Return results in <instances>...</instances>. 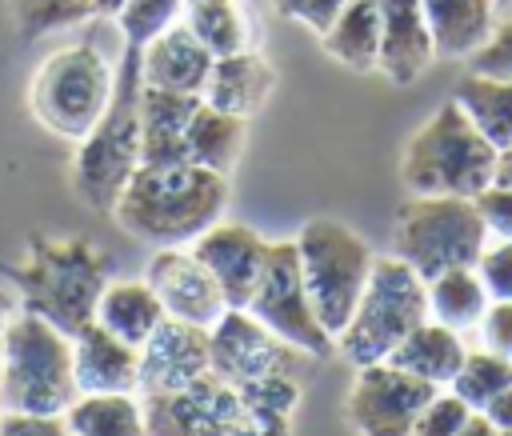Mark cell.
<instances>
[{
  "label": "cell",
  "mask_w": 512,
  "mask_h": 436,
  "mask_svg": "<svg viewBox=\"0 0 512 436\" xmlns=\"http://www.w3.org/2000/svg\"><path fill=\"white\" fill-rule=\"evenodd\" d=\"M228 196H232L228 176L200 168L192 160L140 164L128 176L112 216L128 236L144 244L184 248L224 216Z\"/></svg>",
  "instance_id": "1"
},
{
  "label": "cell",
  "mask_w": 512,
  "mask_h": 436,
  "mask_svg": "<svg viewBox=\"0 0 512 436\" xmlns=\"http://www.w3.org/2000/svg\"><path fill=\"white\" fill-rule=\"evenodd\" d=\"M108 272V252L84 236H28L24 256L8 264L20 308L44 316L64 336L92 324L96 300L112 280Z\"/></svg>",
  "instance_id": "2"
},
{
  "label": "cell",
  "mask_w": 512,
  "mask_h": 436,
  "mask_svg": "<svg viewBox=\"0 0 512 436\" xmlns=\"http://www.w3.org/2000/svg\"><path fill=\"white\" fill-rule=\"evenodd\" d=\"M140 88V48L124 44L112 100L96 128L84 140H76L72 156V192L92 212L112 216L128 176L140 168Z\"/></svg>",
  "instance_id": "3"
},
{
  "label": "cell",
  "mask_w": 512,
  "mask_h": 436,
  "mask_svg": "<svg viewBox=\"0 0 512 436\" xmlns=\"http://www.w3.org/2000/svg\"><path fill=\"white\" fill-rule=\"evenodd\" d=\"M76 396L72 336L36 312H12L0 332V412L64 416Z\"/></svg>",
  "instance_id": "4"
},
{
  "label": "cell",
  "mask_w": 512,
  "mask_h": 436,
  "mask_svg": "<svg viewBox=\"0 0 512 436\" xmlns=\"http://www.w3.org/2000/svg\"><path fill=\"white\" fill-rule=\"evenodd\" d=\"M400 180L412 196H480L496 180V148L456 100H444L404 144Z\"/></svg>",
  "instance_id": "5"
},
{
  "label": "cell",
  "mask_w": 512,
  "mask_h": 436,
  "mask_svg": "<svg viewBox=\"0 0 512 436\" xmlns=\"http://www.w3.org/2000/svg\"><path fill=\"white\" fill-rule=\"evenodd\" d=\"M424 320H428L424 276H416L400 256H376L368 284H364L348 324L336 336V348L352 368L380 364Z\"/></svg>",
  "instance_id": "6"
},
{
  "label": "cell",
  "mask_w": 512,
  "mask_h": 436,
  "mask_svg": "<svg viewBox=\"0 0 512 436\" xmlns=\"http://www.w3.org/2000/svg\"><path fill=\"white\" fill-rule=\"evenodd\" d=\"M488 240L492 236L472 196H412L396 212L392 256L432 280L448 268H476Z\"/></svg>",
  "instance_id": "7"
},
{
  "label": "cell",
  "mask_w": 512,
  "mask_h": 436,
  "mask_svg": "<svg viewBox=\"0 0 512 436\" xmlns=\"http://www.w3.org/2000/svg\"><path fill=\"white\" fill-rule=\"evenodd\" d=\"M116 72L92 44L56 48L32 76L28 108L60 140H84L112 100Z\"/></svg>",
  "instance_id": "8"
},
{
  "label": "cell",
  "mask_w": 512,
  "mask_h": 436,
  "mask_svg": "<svg viewBox=\"0 0 512 436\" xmlns=\"http://www.w3.org/2000/svg\"><path fill=\"white\" fill-rule=\"evenodd\" d=\"M296 252H300V272H304V288L316 308V320L332 336H340L376 264L368 240L332 216H316L296 232Z\"/></svg>",
  "instance_id": "9"
},
{
  "label": "cell",
  "mask_w": 512,
  "mask_h": 436,
  "mask_svg": "<svg viewBox=\"0 0 512 436\" xmlns=\"http://www.w3.org/2000/svg\"><path fill=\"white\" fill-rule=\"evenodd\" d=\"M276 340L292 344L304 356H328L336 348V336L316 320V308L304 288L300 252L296 240H268V256L260 268V280L244 304Z\"/></svg>",
  "instance_id": "10"
},
{
  "label": "cell",
  "mask_w": 512,
  "mask_h": 436,
  "mask_svg": "<svg viewBox=\"0 0 512 436\" xmlns=\"http://www.w3.org/2000/svg\"><path fill=\"white\" fill-rule=\"evenodd\" d=\"M440 388L380 360V364H364L356 368V380L348 388V424L360 436H408L420 408L436 396Z\"/></svg>",
  "instance_id": "11"
},
{
  "label": "cell",
  "mask_w": 512,
  "mask_h": 436,
  "mask_svg": "<svg viewBox=\"0 0 512 436\" xmlns=\"http://www.w3.org/2000/svg\"><path fill=\"white\" fill-rule=\"evenodd\" d=\"M296 356H304V352L276 340L248 308H224V316L208 328L212 372L232 388L276 376V372H288Z\"/></svg>",
  "instance_id": "12"
},
{
  "label": "cell",
  "mask_w": 512,
  "mask_h": 436,
  "mask_svg": "<svg viewBox=\"0 0 512 436\" xmlns=\"http://www.w3.org/2000/svg\"><path fill=\"white\" fill-rule=\"evenodd\" d=\"M140 408L148 436H228L240 396L232 384L208 372L188 388L140 396Z\"/></svg>",
  "instance_id": "13"
},
{
  "label": "cell",
  "mask_w": 512,
  "mask_h": 436,
  "mask_svg": "<svg viewBox=\"0 0 512 436\" xmlns=\"http://www.w3.org/2000/svg\"><path fill=\"white\" fill-rule=\"evenodd\" d=\"M144 280L152 284V292L164 304V316H172V320L212 328L228 308L220 284L192 256V248H156V256L148 260Z\"/></svg>",
  "instance_id": "14"
},
{
  "label": "cell",
  "mask_w": 512,
  "mask_h": 436,
  "mask_svg": "<svg viewBox=\"0 0 512 436\" xmlns=\"http://www.w3.org/2000/svg\"><path fill=\"white\" fill-rule=\"evenodd\" d=\"M192 256L212 272V280L220 284L228 308H244L252 288H256V280H260V268H264V256H268V240L248 224L216 220L212 228H204L192 240Z\"/></svg>",
  "instance_id": "15"
},
{
  "label": "cell",
  "mask_w": 512,
  "mask_h": 436,
  "mask_svg": "<svg viewBox=\"0 0 512 436\" xmlns=\"http://www.w3.org/2000/svg\"><path fill=\"white\" fill-rule=\"evenodd\" d=\"M208 372H212L208 328L164 316V324L140 344V388H136V396L176 392V388L196 384Z\"/></svg>",
  "instance_id": "16"
},
{
  "label": "cell",
  "mask_w": 512,
  "mask_h": 436,
  "mask_svg": "<svg viewBox=\"0 0 512 436\" xmlns=\"http://www.w3.org/2000/svg\"><path fill=\"white\" fill-rule=\"evenodd\" d=\"M72 376L76 392H136L140 348L92 320L80 332H72Z\"/></svg>",
  "instance_id": "17"
},
{
  "label": "cell",
  "mask_w": 512,
  "mask_h": 436,
  "mask_svg": "<svg viewBox=\"0 0 512 436\" xmlns=\"http://www.w3.org/2000/svg\"><path fill=\"white\" fill-rule=\"evenodd\" d=\"M436 60L420 0H380V56L376 68L392 84H412Z\"/></svg>",
  "instance_id": "18"
},
{
  "label": "cell",
  "mask_w": 512,
  "mask_h": 436,
  "mask_svg": "<svg viewBox=\"0 0 512 436\" xmlns=\"http://www.w3.org/2000/svg\"><path fill=\"white\" fill-rule=\"evenodd\" d=\"M212 60L216 56L192 36L188 24H172L168 32H160L156 40H148L140 48V80L148 88L200 96L204 84H208Z\"/></svg>",
  "instance_id": "19"
},
{
  "label": "cell",
  "mask_w": 512,
  "mask_h": 436,
  "mask_svg": "<svg viewBox=\"0 0 512 436\" xmlns=\"http://www.w3.org/2000/svg\"><path fill=\"white\" fill-rule=\"evenodd\" d=\"M272 88H276V68L256 48H244V52L212 60V72H208V84H204L200 100L220 108V112H232V116L248 120L264 108Z\"/></svg>",
  "instance_id": "20"
},
{
  "label": "cell",
  "mask_w": 512,
  "mask_h": 436,
  "mask_svg": "<svg viewBox=\"0 0 512 436\" xmlns=\"http://www.w3.org/2000/svg\"><path fill=\"white\" fill-rule=\"evenodd\" d=\"M144 84V80H140ZM200 96L188 92H164V88H140V164H180L188 120L196 112Z\"/></svg>",
  "instance_id": "21"
},
{
  "label": "cell",
  "mask_w": 512,
  "mask_h": 436,
  "mask_svg": "<svg viewBox=\"0 0 512 436\" xmlns=\"http://www.w3.org/2000/svg\"><path fill=\"white\" fill-rule=\"evenodd\" d=\"M436 56L460 60L488 44L496 32V0H420Z\"/></svg>",
  "instance_id": "22"
},
{
  "label": "cell",
  "mask_w": 512,
  "mask_h": 436,
  "mask_svg": "<svg viewBox=\"0 0 512 436\" xmlns=\"http://www.w3.org/2000/svg\"><path fill=\"white\" fill-rule=\"evenodd\" d=\"M464 356H468V348H464L460 332L428 316L424 324H416V328L392 348L388 364H396V368H404V372H412V376H420V380H428V384H436V388H448L452 376L460 372Z\"/></svg>",
  "instance_id": "23"
},
{
  "label": "cell",
  "mask_w": 512,
  "mask_h": 436,
  "mask_svg": "<svg viewBox=\"0 0 512 436\" xmlns=\"http://www.w3.org/2000/svg\"><path fill=\"white\" fill-rule=\"evenodd\" d=\"M92 320L100 328H108L112 336L140 348L164 324V304H160V296L152 292L148 280H108L100 300H96Z\"/></svg>",
  "instance_id": "24"
},
{
  "label": "cell",
  "mask_w": 512,
  "mask_h": 436,
  "mask_svg": "<svg viewBox=\"0 0 512 436\" xmlns=\"http://www.w3.org/2000/svg\"><path fill=\"white\" fill-rule=\"evenodd\" d=\"M324 52L352 72H372L380 56V0H348L320 36Z\"/></svg>",
  "instance_id": "25"
},
{
  "label": "cell",
  "mask_w": 512,
  "mask_h": 436,
  "mask_svg": "<svg viewBox=\"0 0 512 436\" xmlns=\"http://www.w3.org/2000/svg\"><path fill=\"white\" fill-rule=\"evenodd\" d=\"M68 436H148L136 392H80L64 408Z\"/></svg>",
  "instance_id": "26"
},
{
  "label": "cell",
  "mask_w": 512,
  "mask_h": 436,
  "mask_svg": "<svg viewBox=\"0 0 512 436\" xmlns=\"http://www.w3.org/2000/svg\"><path fill=\"white\" fill-rule=\"evenodd\" d=\"M244 152V120L232 112H220L212 104H196L192 120H188V136H184V156L200 168L212 172H232L236 160Z\"/></svg>",
  "instance_id": "27"
},
{
  "label": "cell",
  "mask_w": 512,
  "mask_h": 436,
  "mask_svg": "<svg viewBox=\"0 0 512 436\" xmlns=\"http://www.w3.org/2000/svg\"><path fill=\"white\" fill-rule=\"evenodd\" d=\"M464 116L476 124V132L500 152L512 144V80H500V76H484V72H468L460 84H456V96H452Z\"/></svg>",
  "instance_id": "28"
},
{
  "label": "cell",
  "mask_w": 512,
  "mask_h": 436,
  "mask_svg": "<svg viewBox=\"0 0 512 436\" xmlns=\"http://www.w3.org/2000/svg\"><path fill=\"white\" fill-rule=\"evenodd\" d=\"M424 284H428V316L456 328V332L476 328L488 300H492L476 268H448Z\"/></svg>",
  "instance_id": "29"
},
{
  "label": "cell",
  "mask_w": 512,
  "mask_h": 436,
  "mask_svg": "<svg viewBox=\"0 0 512 436\" xmlns=\"http://www.w3.org/2000/svg\"><path fill=\"white\" fill-rule=\"evenodd\" d=\"M184 8H188L184 24L212 56H232L252 48V32L236 0H188Z\"/></svg>",
  "instance_id": "30"
},
{
  "label": "cell",
  "mask_w": 512,
  "mask_h": 436,
  "mask_svg": "<svg viewBox=\"0 0 512 436\" xmlns=\"http://www.w3.org/2000/svg\"><path fill=\"white\" fill-rule=\"evenodd\" d=\"M512 384V360L508 356H496V352H488V348H476V352H468L464 356V364H460V372L452 376V392L472 408V412H484V404L500 392V388H508Z\"/></svg>",
  "instance_id": "31"
},
{
  "label": "cell",
  "mask_w": 512,
  "mask_h": 436,
  "mask_svg": "<svg viewBox=\"0 0 512 436\" xmlns=\"http://www.w3.org/2000/svg\"><path fill=\"white\" fill-rule=\"evenodd\" d=\"M8 16L24 40H36L96 16V0H8Z\"/></svg>",
  "instance_id": "32"
},
{
  "label": "cell",
  "mask_w": 512,
  "mask_h": 436,
  "mask_svg": "<svg viewBox=\"0 0 512 436\" xmlns=\"http://www.w3.org/2000/svg\"><path fill=\"white\" fill-rule=\"evenodd\" d=\"M188 0H124L116 8V24L128 48H144L148 40H156L160 32H168L172 24H180Z\"/></svg>",
  "instance_id": "33"
},
{
  "label": "cell",
  "mask_w": 512,
  "mask_h": 436,
  "mask_svg": "<svg viewBox=\"0 0 512 436\" xmlns=\"http://www.w3.org/2000/svg\"><path fill=\"white\" fill-rule=\"evenodd\" d=\"M472 416V408L452 392V388H440L416 416L412 432L408 436H456L464 428V420Z\"/></svg>",
  "instance_id": "34"
},
{
  "label": "cell",
  "mask_w": 512,
  "mask_h": 436,
  "mask_svg": "<svg viewBox=\"0 0 512 436\" xmlns=\"http://www.w3.org/2000/svg\"><path fill=\"white\" fill-rule=\"evenodd\" d=\"M236 396H240V392H236ZM228 436H292V432H288V412L240 396V408H236V416H232Z\"/></svg>",
  "instance_id": "35"
},
{
  "label": "cell",
  "mask_w": 512,
  "mask_h": 436,
  "mask_svg": "<svg viewBox=\"0 0 512 436\" xmlns=\"http://www.w3.org/2000/svg\"><path fill=\"white\" fill-rule=\"evenodd\" d=\"M476 272H480L492 300H512V240L484 244L480 260H476Z\"/></svg>",
  "instance_id": "36"
},
{
  "label": "cell",
  "mask_w": 512,
  "mask_h": 436,
  "mask_svg": "<svg viewBox=\"0 0 512 436\" xmlns=\"http://www.w3.org/2000/svg\"><path fill=\"white\" fill-rule=\"evenodd\" d=\"M468 60H472V72L512 80V20L496 24V32L488 36V44H484V48H476Z\"/></svg>",
  "instance_id": "37"
},
{
  "label": "cell",
  "mask_w": 512,
  "mask_h": 436,
  "mask_svg": "<svg viewBox=\"0 0 512 436\" xmlns=\"http://www.w3.org/2000/svg\"><path fill=\"white\" fill-rule=\"evenodd\" d=\"M476 328H480V348L512 360V300H488Z\"/></svg>",
  "instance_id": "38"
},
{
  "label": "cell",
  "mask_w": 512,
  "mask_h": 436,
  "mask_svg": "<svg viewBox=\"0 0 512 436\" xmlns=\"http://www.w3.org/2000/svg\"><path fill=\"white\" fill-rule=\"evenodd\" d=\"M272 4H276V12H280V16H288V20L304 24L308 32L324 36L348 0H272Z\"/></svg>",
  "instance_id": "39"
},
{
  "label": "cell",
  "mask_w": 512,
  "mask_h": 436,
  "mask_svg": "<svg viewBox=\"0 0 512 436\" xmlns=\"http://www.w3.org/2000/svg\"><path fill=\"white\" fill-rule=\"evenodd\" d=\"M480 208V220L488 228V236L496 240H512V188L504 184H488L480 196H472Z\"/></svg>",
  "instance_id": "40"
},
{
  "label": "cell",
  "mask_w": 512,
  "mask_h": 436,
  "mask_svg": "<svg viewBox=\"0 0 512 436\" xmlns=\"http://www.w3.org/2000/svg\"><path fill=\"white\" fill-rule=\"evenodd\" d=\"M0 436H68V424H64V416L0 412Z\"/></svg>",
  "instance_id": "41"
},
{
  "label": "cell",
  "mask_w": 512,
  "mask_h": 436,
  "mask_svg": "<svg viewBox=\"0 0 512 436\" xmlns=\"http://www.w3.org/2000/svg\"><path fill=\"white\" fill-rule=\"evenodd\" d=\"M484 416H488L500 432H508V428H512V384H508V388H500V392L484 404Z\"/></svg>",
  "instance_id": "42"
},
{
  "label": "cell",
  "mask_w": 512,
  "mask_h": 436,
  "mask_svg": "<svg viewBox=\"0 0 512 436\" xmlns=\"http://www.w3.org/2000/svg\"><path fill=\"white\" fill-rule=\"evenodd\" d=\"M456 436H504V432H500V428H496V424H492L484 412H472Z\"/></svg>",
  "instance_id": "43"
},
{
  "label": "cell",
  "mask_w": 512,
  "mask_h": 436,
  "mask_svg": "<svg viewBox=\"0 0 512 436\" xmlns=\"http://www.w3.org/2000/svg\"><path fill=\"white\" fill-rule=\"evenodd\" d=\"M492 184H504V188H512V144L496 152V180H492Z\"/></svg>",
  "instance_id": "44"
},
{
  "label": "cell",
  "mask_w": 512,
  "mask_h": 436,
  "mask_svg": "<svg viewBox=\"0 0 512 436\" xmlns=\"http://www.w3.org/2000/svg\"><path fill=\"white\" fill-rule=\"evenodd\" d=\"M12 312H16V304H12V296H8V292H0V332H4V324L12 320Z\"/></svg>",
  "instance_id": "45"
},
{
  "label": "cell",
  "mask_w": 512,
  "mask_h": 436,
  "mask_svg": "<svg viewBox=\"0 0 512 436\" xmlns=\"http://www.w3.org/2000/svg\"><path fill=\"white\" fill-rule=\"evenodd\" d=\"M120 4H124V0H96V12H100V16H116Z\"/></svg>",
  "instance_id": "46"
},
{
  "label": "cell",
  "mask_w": 512,
  "mask_h": 436,
  "mask_svg": "<svg viewBox=\"0 0 512 436\" xmlns=\"http://www.w3.org/2000/svg\"><path fill=\"white\" fill-rule=\"evenodd\" d=\"M508 4H512V0H496V8H508Z\"/></svg>",
  "instance_id": "47"
},
{
  "label": "cell",
  "mask_w": 512,
  "mask_h": 436,
  "mask_svg": "<svg viewBox=\"0 0 512 436\" xmlns=\"http://www.w3.org/2000/svg\"><path fill=\"white\" fill-rule=\"evenodd\" d=\"M504 436H512V428H508V432H504Z\"/></svg>",
  "instance_id": "48"
}]
</instances>
